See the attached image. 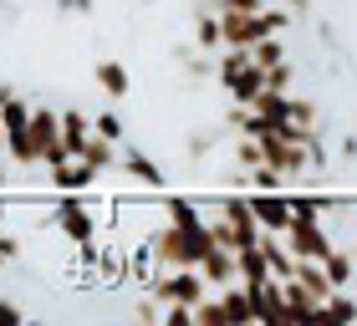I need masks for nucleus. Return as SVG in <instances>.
<instances>
[{
	"mask_svg": "<svg viewBox=\"0 0 357 326\" xmlns=\"http://www.w3.org/2000/svg\"><path fill=\"white\" fill-rule=\"evenodd\" d=\"M97 77H102V87H107L112 97L128 92V72H123V67H112V61H107V67H97Z\"/></svg>",
	"mask_w": 357,
	"mask_h": 326,
	"instance_id": "1",
	"label": "nucleus"
}]
</instances>
